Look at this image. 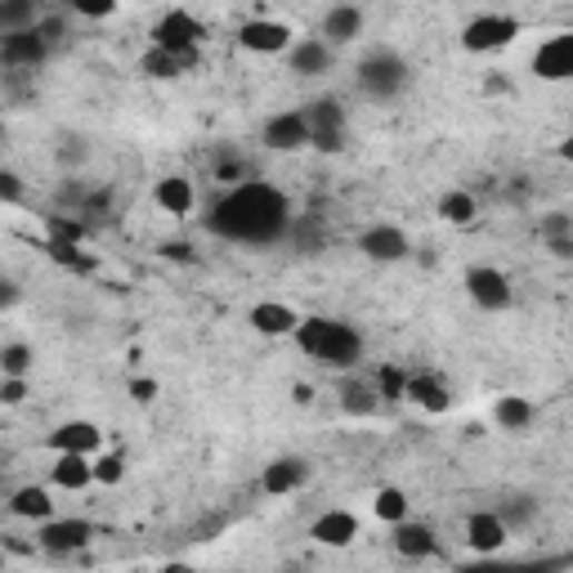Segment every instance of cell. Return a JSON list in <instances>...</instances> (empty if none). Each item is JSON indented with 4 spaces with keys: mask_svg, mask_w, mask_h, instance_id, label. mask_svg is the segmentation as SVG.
Segmentation results:
<instances>
[{
    "mask_svg": "<svg viewBox=\"0 0 573 573\" xmlns=\"http://www.w3.org/2000/svg\"><path fill=\"white\" fill-rule=\"evenodd\" d=\"M207 234L238 247H274L292 229V202L269 179H243L207 207Z\"/></svg>",
    "mask_w": 573,
    "mask_h": 573,
    "instance_id": "obj_1",
    "label": "cell"
},
{
    "mask_svg": "<svg viewBox=\"0 0 573 573\" xmlns=\"http://www.w3.org/2000/svg\"><path fill=\"white\" fill-rule=\"evenodd\" d=\"M358 90L367 95V99H376V103H391V99H399L408 86H413V63L399 55V50H386V46H376V50H367L363 59H358Z\"/></svg>",
    "mask_w": 573,
    "mask_h": 573,
    "instance_id": "obj_2",
    "label": "cell"
},
{
    "mask_svg": "<svg viewBox=\"0 0 573 573\" xmlns=\"http://www.w3.org/2000/svg\"><path fill=\"white\" fill-rule=\"evenodd\" d=\"M363 354H367L363 332H358V327H349V323H340V318H327V323H323L318 345L309 349V358H314V363H323L327 372H354V367L363 363Z\"/></svg>",
    "mask_w": 573,
    "mask_h": 573,
    "instance_id": "obj_3",
    "label": "cell"
},
{
    "mask_svg": "<svg viewBox=\"0 0 573 573\" xmlns=\"http://www.w3.org/2000/svg\"><path fill=\"white\" fill-rule=\"evenodd\" d=\"M524 37V23L515 14H475L462 28V50L466 55H497Z\"/></svg>",
    "mask_w": 573,
    "mask_h": 573,
    "instance_id": "obj_4",
    "label": "cell"
},
{
    "mask_svg": "<svg viewBox=\"0 0 573 573\" xmlns=\"http://www.w3.org/2000/svg\"><path fill=\"white\" fill-rule=\"evenodd\" d=\"M148 41L161 46V50H202L207 41V23L188 10H166L152 28H148Z\"/></svg>",
    "mask_w": 573,
    "mask_h": 573,
    "instance_id": "obj_5",
    "label": "cell"
},
{
    "mask_svg": "<svg viewBox=\"0 0 573 573\" xmlns=\"http://www.w3.org/2000/svg\"><path fill=\"white\" fill-rule=\"evenodd\" d=\"M466 296H471L484 314H502V309L515 305L511 278H506L502 269H493V265H471V269H466Z\"/></svg>",
    "mask_w": 573,
    "mask_h": 573,
    "instance_id": "obj_6",
    "label": "cell"
},
{
    "mask_svg": "<svg viewBox=\"0 0 573 573\" xmlns=\"http://www.w3.org/2000/svg\"><path fill=\"white\" fill-rule=\"evenodd\" d=\"M95 524L90 520H41L37 524V546L41 551H50V555H77V551H86L90 542H95Z\"/></svg>",
    "mask_w": 573,
    "mask_h": 573,
    "instance_id": "obj_7",
    "label": "cell"
},
{
    "mask_svg": "<svg viewBox=\"0 0 573 573\" xmlns=\"http://www.w3.org/2000/svg\"><path fill=\"white\" fill-rule=\"evenodd\" d=\"M260 144L274 148V152H305V148H309V117H305V108L274 112V117L260 126Z\"/></svg>",
    "mask_w": 573,
    "mask_h": 573,
    "instance_id": "obj_8",
    "label": "cell"
},
{
    "mask_svg": "<svg viewBox=\"0 0 573 573\" xmlns=\"http://www.w3.org/2000/svg\"><path fill=\"white\" fill-rule=\"evenodd\" d=\"M50 59V46L41 41L37 28H19V32H0V68L10 72H32Z\"/></svg>",
    "mask_w": 573,
    "mask_h": 573,
    "instance_id": "obj_9",
    "label": "cell"
},
{
    "mask_svg": "<svg viewBox=\"0 0 573 573\" xmlns=\"http://www.w3.org/2000/svg\"><path fill=\"white\" fill-rule=\"evenodd\" d=\"M309 475H314V466H309L300 453H283V457H274V462L260 471V493H269V497H292V493H300V488L309 484Z\"/></svg>",
    "mask_w": 573,
    "mask_h": 573,
    "instance_id": "obj_10",
    "label": "cell"
},
{
    "mask_svg": "<svg viewBox=\"0 0 573 573\" xmlns=\"http://www.w3.org/2000/svg\"><path fill=\"white\" fill-rule=\"evenodd\" d=\"M358 251H363L372 265H399V260L413 256V243H408V234L395 229V225H372V229L358 234Z\"/></svg>",
    "mask_w": 573,
    "mask_h": 573,
    "instance_id": "obj_11",
    "label": "cell"
},
{
    "mask_svg": "<svg viewBox=\"0 0 573 573\" xmlns=\"http://www.w3.org/2000/svg\"><path fill=\"white\" fill-rule=\"evenodd\" d=\"M202 63V50H161V46H148L139 55V72L148 81H179L188 72H198Z\"/></svg>",
    "mask_w": 573,
    "mask_h": 573,
    "instance_id": "obj_12",
    "label": "cell"
},
{
    "mask_svg": "<svg viewBox=\"0 0 573 573\" xmlns=\"http://www.w3.org/2000/svg\"><path fill=\"white\" fill-rule=\"evenodd\" d=\"M292 41H296V32H292V23H283V19H247V23L238 28V46H243L247 55H287Z\"/></svg>",
    "mask_w": 573,
    "mask_h": 573,
    "instance_id": "obj_13",
    "label": "cell"
},
{
    "mask_svg": "<svg viewBox=\"0 0 573 573\" xmlns=\"http://www.w3.org/2000/svg\"><path fill=\"white\" fill-rule=\"evenodd\" d=\"M336 63V50L323 41V37H296L287 46V72L300 77V81H314V77H327Z\"/></svg>",
    "mask_w": 573,
    "mask_h": 573,
    "instance_id": "obj_14",
    "label": "cell"
},
{
    "mask_svg": "<svg viewBox=\"0 0 573 573\" xmlns=\"http://www.w3.org/2000/svg\"><path fill=\"white\" fill-rule=\"evenodd\" d=\"M391 546L399 560H431V555H439V533L431 524L404 515L391 524Z\"/></svg>",
    "mask_w": 573,
    "mask_h": 573,
    "instance_id": "obj_15",
    "label": "cell"
},
{
    "mask_svg": "<svg viewBox=\"0 0 573 573\" xmlns=\"http://www.w3.org/2000/svg\"><path fill=\"white\" fill-rule=\"evenodd\" d=\"M462 533H466V546H471L475 555H497V551H506V542H511V528H506V520H502L497 511H471Z\"/></svg>",
    "mask_w": 573,
    "mask_h": 573,
    "instance_id": "obj_16",
    "label": "cell"
},
{
    "mask_svg": "<svg viewBox=\"0 0 573 573\" xmlns=\"http://www.w3.org/2000/svg\"><path fill=\"white\" fill-rule=\"evenodd\" d=\"M408 404H417L422 413L431 417H444L453 408V391H448V381L439 372H408V391H404Z\"/></svg>",
    "mask_w": 573,
    "mask_h": 573,
    "instance_id": "obj_17",
    "label": "cell"
},
{
    "mask_svg": "<svg viewBox=\"0 0 573 573\" xmlns=\"http://www.w3.org/2000/svg\"><path fill=\"white\" fill-rule=\"evenodd\" d=\"M533 77H537V81H569V77H573V37H569V32L546 37V41L533 50Z\"/></svg>",
    "mask_w": 573,
    "mask_h": 573,
    "instance_id": "obj_18",
    "label": "cell"
},
{
    "mask_svg": "<svg viewBox=\"0 0 573 573\" xmlns=\"http://www.w3.org/2000/svg\"><path fill=\"white\" fill-rule=\"evenodd\" d=\"M46 448L50 453H86V457H95L103 448V431L95 422H86V417H72V422H63V426H55L46 435Z\"/></svg>",
    "mask_w": 573,
    "mask_h": 573,
    "instance_id": "obj_19",
    "label": "cell"
},
{
    "mask_svg": "<svg viewBox=\"0 0 573 573\" xmlns=\"http://www.w3.org/2000/svg\"><path fill=\"white\" fill-rule=\"evenodd\" d=\"M152 202H157V211L184 220V216H194V207H198V188H194V179H184V175H161L152 184Z\"/></svg>",
    "mask_w": 573,
    "mask_h": 573,
    "instance_id": "obj_20",
    "label": "cell"
},
{
    "mask_svg": "<svg viewBox=\"0 0 573 573\" xmlns=\"http://www.w3.org/2000/svg\"><path fill=\"white\" fill-rule=\"evenodd\" d=\"M336 399H340V413L354 417V422H367V417L381 413L376 386H372V381H363V376H354V372H340V391H336Z\"/></svg>",
    "mask_w": 573,
    "mask_h": 573,
    "instance_id": "obj_21",
    "label": "cell"
},
{
    "mask_svg": "<svg viewBox=\"0 0 573 573\" xmlns=\"http://www.w3.org/2000/svg\"><path fill=\"white\" fill-rule=\"evenodd\" d=\"M363 28H367V19H363L358 6H332V10L323 14L318 37H323L332 50H345V46H354V41L363 37Z\"/></svg>",
    "mask_w": 573,
    "mask_h": 573,
    "instance_id": "obj_22",
    "label": "cell"
},
{
    "mask_svg": "<svg viewBox=\"0 0 573 573\" xmlns=\"http://www.w3.org/2000/svg\"><path fill=\"white\" fill-rule=\"evenodd\" d=\"M363 528H358V515L354 511H323L314 524H309V537L318 542V546H332V551H340V546H349L354 537H358Z\"/></svg>",
    "mask_w": 573,
    "mask_h": 573,
    "instance_id": "obj_23",
    "label": "cell"
},
{
    "mask_svg": "<svg viewBox=\"0 0 573 573\" xmlns=\"http://www.w3.org/2000/svg\"><path fill=\"white\" fill-rule=\"evenodd\" d=\"M247 323H251V332L278 340V336H292V332H296L300 314H296L292 305H283V300H256V305L247 309Z\"/></svg>",
    "mask_w": 573,
    "mask_h": 573,
    "instance_id": "obj_24",
    "label": "cell"
},
{
    "mask_svg": "<svg viewBox=\"0 0 573 573\" xmlns=\"http://www.w3.org/2000/svg\"><path fill=\"white\" fill-rule=\"evenodd\" d=\"M50 484L55 488H68V493H81L95 484V466L86 453H55V466H50Z\"/></svg>",
    "mask_w": 573,
    "mask_h": 573,
    "instance_id": "obj_25",
    "label": "cell"
},
{
    "mask_svg": "<svg viewBox=\"0 0 573 573\" xmlns=\"http://www.w3.org/2000/svg\"><path fill=\"white\" fill-rule=\"evenodd\" d=\"M6 506H10L14 520H28V524H41V520L55 515V497H50L46 484H23V488H14Z\"/></svg>",
    "mask_w": 573,
    "mask_h": 573,
    "instance_id": "obj_26",
    "label": "cell"
},
{
    "mask_svg": "<svg viewBox=\"0 0 573 573\" xmlns=\"http://www.w3.org/2000/svg\"><path fill=\"white\" fill-rule=\"evenodd\" d=\"M493 422H497L506 435H524V431L537 422V408H533V399H524V395H502V399L493 404Z\"/></svg>",
    "mask_w": 573,
    "mask_h": 573,
    "instance_id": "obj_27",
    "label": "cell"
},
{
    "mask_svg": "<svg viewBox=\"0 0 573 573\" xmlns=\"http://www.w3.org/2000/svg\"><path fill=\"white\" fill-rule=\"evenodd\" d=\"M435 216L444 225H475L480 202H475V194H466V188H448V194L435 202Z\"/></svg>",
    "mask_w": 573,
    "mask_h": 573,
    "instance_id": "obj_28",
    "label": "cell"
},
{
    "mask_svg": "<svg viewBox=\"0 0 573 573\" xmlns=\"http://www.w3.org/2000/svg\"><path fill=\"white\" fill-rule=\"evenodd\" d=\"M41 251H46V256H50L59 269L81 274V278L99 269V260H95V256H86V251H81V243H77V247H72V243H41Z\"/></svg>",
    "mask_w": 573,
    "mask_h": 573,
    "instance_id": "obj_29",
    "label": "cell"
},
{
    "mask_svg": "<svg viewBox=\"0 0 573 573\" xmlns=\"http://www.w3.org/2000/svg\"><path fill=\"white\" fill-rule=\"evenodd\" d=\"M37 19H41V0H0V32L37 28Z\"/></svg>",
    "mask_w": 573,
    "mask_h": 573,
    "instance_id": "obj_30",
    "label": "cell"
},
{
    "mask_svg": "<svg viewBox=\"0 0 573 573\" xmlns=\"http://www.w3.org/2000/svg\"><path fill=\"white\" fill-rule=\"evenodd\" d=\"M287 238H292V243H296V251H305V256H314V251H323V247H327V229H323L314 216H292Z\"/></svg>",
    "mask_w": 573,
    "mask_h": 573,
    "instance_id": "obj_31",
    "label": "cell"
},
{
    "mask_svg": "<svg viewBox=\"0 0 573 573\" xmlns=\"http://www.w3.org/2000/svg\"><path fill=\"white\" fill-rule=\"evenodd\" d=\"M372 386H376L381 404H399V399H404V391H408V372H404V367H395V363H381V367H376V376H372Z\"/></svg>",
    "mask_w": 573,
    "mask_h": 573,
    "instance_id": "obj_32",
    "label": "cell"
},
{
    "mask_svg": "<svg viewBox=\"0 0 573 573\" xmlns=\"http://www.w3.org/2000/svg\"><path fill=\"white\" fill-rule=\"evenodd\" d=\"M90 466H95V484L117 488V484L126 480V466H130V462H126V453H121V448H108V453L99 448V453L90 457Z\"/></svg>",
    "mask_w": 573,
    "mask_h": 573,
    "instance_id": "obj_33",
    "label": "cell"
},
{
    "mask_svg": "<svg viewBox=\"0 0 573 573\" xmlns=\"http://www.w3.org/2000/svg\"><path fill=\"white\" fill-rule=\"evenodd\" d=\"M305 117H309V130H349L340 99H314V103L305 108Z\"/></svg>",
    "mask_w": 573,
    "mask_h": 573,
    "instance_id": "obj_34",
    "label": "cell"
},
{
    "mask_svg": "<svg viewBox=\"0 0 573 573\" xmlns=\"http://www.w3.org/2000/svg\"><path fill=\"white\" fill-rule=\"evenodd\" d=\"M46 243H86V220L81 216H68V211H55L46 216Z\"/></svg>",
    "mask_w": 573,
    "mask_h": 573,
    "instance_id": "obj_35",
    "label": "cell"
},
{
    "mask_svg": "<svg viewBox=\"0 0 573 573\" xmlns=\"http://www.w3.org/2000/svg\"><path fill=\"white\" fill-rule=\"evenodd\" d=\"M32 367H37L32 345H23V340L0 345V376H32Z\"/></svg>",
    "mask_w": 573,
    "mask_h": 573,
    "instance_id": "obj_36",
    "label": "cell"
},
{
    "mask_svg": "<svg viewBox=\"0 0 573 573\" xmlns=\"http://www.w3.org/2000/svg\"><path fill=\"white\" fill-rule=\"evenodd\" d=\"M408 506H413V502H408V493H404V488H381V493L372 497V515H376V520H386V524L404 520V515H408Z\"/></svg>",
    "mask_w": 573,
    "mask_h": 573,
    "instance_id": "obj_37",
    "label": "cell"
},
{
    "mask_svg": "<svg viewBox=\"0 0 573 573\" xmlns=\"http://www.w3.org/2000/svg\"><path fill=\"white\" fill-rule=\"evenodd\" d=\"M216 184H225V188H234V184H243V179H251L256 170H251V161L247 157H238V152H225V157H216Z\"/></svg>",
    "mask_w": 573,
    "mask_h": 573,
    "instance_id": "obj_38",
    "label": "cell"
},
{
    "mask_svg": "<svg viewBox=\"0 0 573 573\" xmlns=\"http://www.w3.org/2000/svg\"><path fill=\"white\" fill-rule=\"evenodd\" d=\"M55 161H59L63 170H81V166L90 161V144H86L81 135H63L59 148H55Z\"/></svg>",
    "mask_w": 573,
    "mask_h": 573,
    "instance_id": "obj_39",
    "label": "cell"
},
{
    "mask_svg": "<svg viewBox=\"0 0 573 573\" xmlns=\"http://www.w3.org/2000/svg\"><path fill=\"white\" fill-rule=\"evenodd\" d=\"M497 515L506 520V528H524V524H533L537 502H533V497H511V502H502V506H497Z\"/></svg>",
    "mask_w": 573,
    "mask_h": 573,
    "instance_id": "obj_40",
    "label": "cell"
},
{
    "mask_svg": "<svg viewBox=\"0 0 573 573\" xmlns=\"http://www.w3.org/2000/svg\"><path fill=\"white\" fill-rule=\"evenodd\" d=\"M0 202H6V207L28 202V179H23L19 170H6V166H0Z\"/></svg>",
    "mask_w": 573,
    "mask_h": 573,
    "instance_id": "obj_41",
    "label": "cell"
},
{
    "mask_svg": "<svg viewBox=\"0 0 573 573\" xmlns=\"http://www.w3.org/2000/svg\"><path fill=\"white\" fill-rule=\"evenodd\" d=\"M537 238L546 243V238H573V216L569 211H546L542 220H537Z\"/></svg>",
    "mask_w": 573,
    "mask_h": 573,
    "instance_id": "obj_42",
    "label": "cell"
},
{
    "mask_svg": "<svg viewBox=\"0 0 573 573\" xmlns=\"http://www.w3.org/2000/svg\"><path fill=\"white\" fill-rule=\"evenodd\" d=\"M68 6H72V14H81V19L99 23V19L117 14V6H121V0H68Z\"/></svg>",
    "mask_w": 573,
    "mask_h": 573,
    "instance_id": "obj_43",
    "label": "cell"
},
{
    "mask_svg": "<svg viewBox=\"0 0 573 573\" xmlns=\"http://www.w3.org/2000/svg\"><path fill=\"white\" fill-rule=\"evenodd\" d=\"M37 32H41V41L55 50V46L68 37V19H63V14H46V10H41V19H37Z\"/></svg>",
    "mask_w": 573,
    "mask_h": 573,
    "instance_id": "obj_44",
    "label": "cell"
},
{
    "mask_svg": "<svg viewBox=\"0 0 573 573\" xmlns=\"http://www.w3.org/2000/svg\"><path fill=\"white\" fill-rule=\"evenodd\" d=\"M345 135H349V130H309V148L336 157V152H345Z\"/></svg>",
    "mask_w": 573,
    "mask_h": 573,
    "instance_id": "obj_45",
    "label": "cell"
},
{
    "mask_svg": "<svg viewBox=\"0 0 573 573\" xmlns=\"http://www.w3.org/2000/svg\"><path fill=\"white\" fill-rule=\"evenodd\" d=\"M28 399V376H0V404L19 408Z\"/></svg>",
    "mask_w": 573,
    "mask_h": 573,
    "instance_id": "obj_46",
    "label": "cell"
},
{
    "mask_svg": "<svg viewBox=\"0 0 573 573\" xmlns=\"http://www.w3.org/2000/svg\"><path fill=\"white\" fill-rule=\"evenodd\" d=\"M157 395H161V386H157V376H135V381H130V399H135L139 408L157 404Z\"/></svg>",
    "mask_w": 573,
    "mask_h": 573,
    "instance_id": "obj_47",
    "label": "cell"
},
{
    "mask_svg": "<svg viewBox=\"0 0 573 573\" xmlns=\"http://www.w3.org/2000/svg\"><path fill=\"white\" fill-rule=\"evenodd\" d=\"M161 256H166V260H179V265H198L194 243H161Z\"/></svg>",
    "mask_w": 573,
    "mask_h": 573,
    "instance_id": "obj_48",
    "label": "cell"
},
{
    "mask_svg": "<svg viewBox=\"0 0 573 573\" xmlns=\"http://www.w3.org/2000/svg\"><path fill=\"white\" fill-rule=\"evenodd\" d=\"M23 300V287L14 283V278H6V274H0V314H6V309H14Z\"/></svg>",
    "mask_w": 573,
    "mask_h": 573,
    "instance_id": "obj_49",
    "label": "cell"
},
{
    "mask_svg": "<svg viewBox=\"0 0 573 573\" xmlns=\"http://www.w3.org/2000/svg\"><path fill=\"white\" fill-rule=\"evenodd\" d=\"M542 247H546L555 260H573V238H546Z\"/></svg>",
    "mask_w": 573,
    "mask_h": 573,
    "instance_id": "obj_50",
    "label": "cell"
},
{
    "mask_svg": "<svg viewBox=\"0 0 573 573\" xmlns=\"http://www.w3.org/2000/svg\"><path fill=\"white\" fill-rule=\"evenodd\" d=\"M6 139H10V126H6V121H0V148H6Z\"/></svg>",
    "mask_w": 573,
    "mask_h": 573,
    "instance_id": "obj_51",
    "label": "cell"
}]
</instances>
